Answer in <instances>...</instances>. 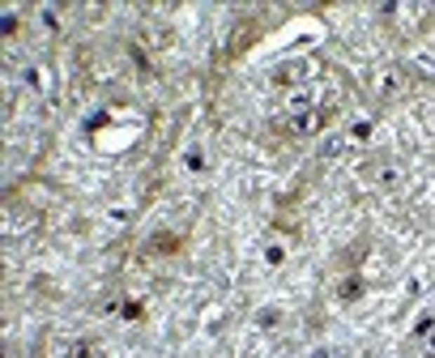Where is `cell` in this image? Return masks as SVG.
Here are the masks:
<instances>
[{
  "label": "cell",
  "mask_w": 435,
  "mask_h": 358,
  "mask_svg": "<svg viewBox=\"0 0 435 358\" xmlns=\"http://www.w3.org/2000/svg\"><path fill=\"white\" fill-rule=\"evenodd\" d=\"M320 128V116L316 111H299L295 116V132H316Z\"/></svg>",
  "instance_id": "3"
},
{
  "label": "cell",
  "mask_w": 435,
  "mask_h": 358,
  "mask_svg": "<svg viewBox=\"0 0 435 358\" xmlns=\"http://www.w3.org/2000/svg\"><path fill=\"white\" fill-rule=\"evenodd\" d=\"M418 341H422L427 354H435V320H422V324H418Z\"/></svg>",
  "instance_id": "4"
},
{
  "label": "cell",
  "mask_w": 435,
  "mask_h": 358,
  "mask_svg": "<svg viewBox=\"0 0 435 358\" xmlns=\"http://www.w3.org/2000/svg\"><path fill=\"white\" fill-rule=\"evenodd\" d=\"M367 90H375L380 98H389V94L401 90V73L397 69H371L367 73Z\"/></svg>",
  "instance_id": "2"
},
{
  "label": "cell",
  "mask_w": 435,
  "mask_h": 358,
  "mask_svg": "<svg viewBox=\"0 0 435 358\" xmlns=\"http://www.w3.org/2000/svg\"><path fill=\"white\" fill-rule=\"evenodd\" d=\"M265 261H269V265H282V261H286V252H282L278 243H269V247H265Z\"/></svg>",
  "instance_id": "5"
},
{
  "label": "cell",
  "mask_w": 435,
  "mask_h": 358,
  "mask_svg": "<svg viewBox=\"0 0 435 358\" xmlns=\"http://www.w3.org/2000/svg\"><path fill=\"white\" fill-rule=\"evenodd\" d=\"M363 179H367L375 192H397V188H401V163H393V158H371V163L363 167Z\"/></svg>",
  "instance_id": "1"
}]
</instances>
